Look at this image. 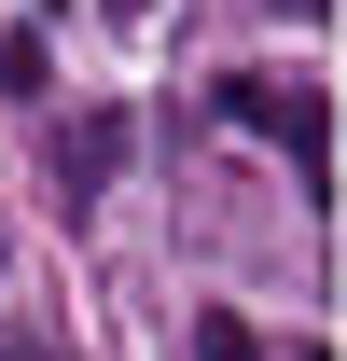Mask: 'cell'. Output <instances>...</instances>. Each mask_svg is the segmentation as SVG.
<instances>
[{
	"label": "cell",
	"mask_w": 347,
	"mask_h": 361,
	"mask_svg": "<svg viewBox=\"0 0 347 361\" xmlns=\"http://www.w3.org/2000/svg\"><path fill=\"white\" fill-rule=\"evenodd\" d=\"M126 180V111H84V126H56V195L84 209V195H111Z\"/></svg>",
	"instance_id": "obj_2"
},
{
	"label": "cell",
	"mask_w": 347,
	"mask_h": 361,
	"mask_svg": "<svg viewBox=\"0 0 347 361\" xmlns=\"http://www.w3.org/2000/svg\"><path fill=\"white\" fill-rule=\"evenodd\" d=\"M278 14H334V0H278Z\"/></svg>",
	"instance_id": "obj_4"
},
{
	"label": "cell",
	"mask_w": 347,
	"mask_h": 361,
	"mask_svg": "<svg viewBox=\"0 0 347 361\" xmlns=\"http://www.w3.org/2000/svg\"><path fill=\"white\" fill-rule=\"evenodd\" d=\"M195 361H250V319H222V306H209V319H195Z\"/></svg>",
	"instance_id": "obj_3"
},
{
	"label": "cell",
	"mask_w": 347,
	"mask_h": 361,
	"mask_svg": "<svg viewBox=\"0 0 347 361\" xmlns=\"http://www.w3.org/2000/svg\"><path fill=\"white\" fill-rule=\"evenodd\" d=\"M0 361H28V334H0Z\"/></svg>",
	"instance_id": "obj_5"
},
{
	"label": "cell",
	"mask_w": 347,
	"mask_h": 361,
	"mask_svg": "<svg viewBox=\"0 0 347 361\" xmlns=\"http://www.w3.org/2000/svg\"><path fill=\"white\" fill-rule=\"evenodd\" d=\"M222 126L278 139L305 195H334V126H319V97H305V84H264V70H236V84H222Z\"/></svg>",
	"instance_id": "obj_1"
}]
</instances>
